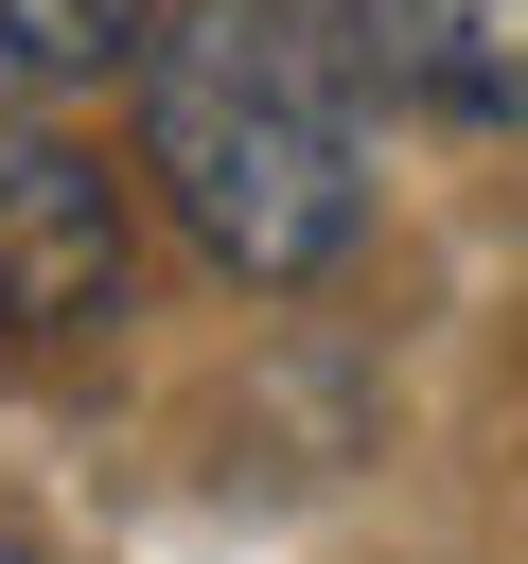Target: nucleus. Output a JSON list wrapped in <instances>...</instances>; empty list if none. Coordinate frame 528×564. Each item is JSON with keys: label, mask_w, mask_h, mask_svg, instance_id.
<instances>
[{"label": "nucleus", "mask_w": 528, "mask_h": 564, "mask_svg": "<svg viewBox=\"0 0 528 564\" xmlns=\"http://www.w3.org/2000/svg\"><path fill=\"white\" fill-rule=\"evenodd\" d=\"M158 0H0V106H53V88H106L141 53Z\"/></svg>", "instance_id": "4"}, {"label": "nucleus", "mask_w": 528, "mask_h": 564, "mask_svg": "<svg viewBox=\"0 0 528 564\" xmlns=\"http://www.w3.org/2000/svg\"><path fill=\"white\" fill-rule=\"evenodd\" d=\"M106 317H123V194H106V159L0 123V335L53 352V335H106Z\"/></svg>", "instance_id": "2"}, {"label": "nucleus", "mask_w": 528, "mask_h": 564, "mask_svg": "<svg viewBox=\"0 0 528 564\" xmlns=\"http://www.w3.org/2000/svg\"><path fill=\"white\" fill-rule=\"evenodd\" d=\"M0 564H53V546H18V529H0Z\"/></svg>", "instance_id": "5"}, {"label": "nucleus", "mask_w": 528, "mask_h": 564, "mask_svg": "<svg viewBox=\"0 0 528 564\" xmlns=\"http://www.w3.org/2000/svg\"><path fill=\"white\" fill-rule=\"evenodd\" d=\"M141 176L229 282H317L370 229V106L334 18L299 0H176L141 18Z\"/></svg>", "instance_id": "1"}, {"label": "nucleus", "mask_w": 528, "mask_h": 564, "mask_svg": "<svg viewBox=\"0 0 528 564\" xmlns=\"http://www.w3.org/2000/svg\"><path fill=\"white\" fill-rule=\"evenodd\" d=\"M352 70H387L405 106L458 123H528V0H317Z\"/></svg>", "instance_id": "3"}]
</instances>
